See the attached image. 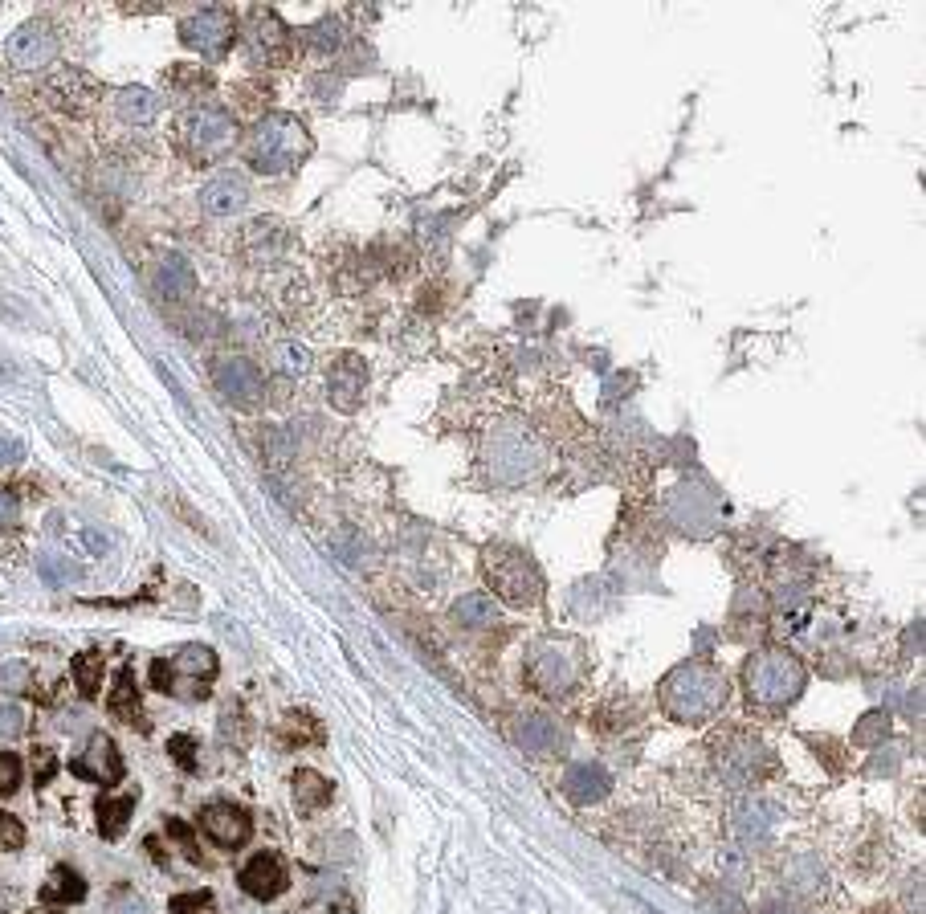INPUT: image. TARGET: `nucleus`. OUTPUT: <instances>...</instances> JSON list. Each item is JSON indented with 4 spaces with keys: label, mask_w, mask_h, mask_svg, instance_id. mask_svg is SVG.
<instances>
[{
    "label": "nucleus",
    "mask_w": 926,
    "mask_h": 914,
    "mask_svg": "<svg viewBox=\"0 0 926 914\" xmlns=\"http://www.w3.org/2000/svg\"><path fill=\"white\" fill-rule=\"evenodd\" d=\"M727 698H731L727 674L718 670L714 662H702V657L674 666L670 674L661 678V686H657L661 710L674 723H682V727H698V723L718 719V715H723V706H727Z\"/></svg>",
    "instance_id": "nucleus-1"
},
{
    "label": "nucleus",
    "mask_w": 926,
    "mask_h": 914,
    "mask_svg": "<svg viewBox=\"0 0 926 914\" xmlns=\"http://www.w3.org/2000/svg\"><path fill=\"white\" fill-rule=\"evenodd\" d=\"M245 164L262 176H282L290 168H298L306 156L315 151V139L306 131V123L290 111H270L253 123V131L245 135Z\"/></svg>",
    "instance_id": "nucleus-2"
},
{
    "label": "nucleus",
    "mask_w": 926,
    "mask_h": 914,
    "mask_svg": "<svg viewBox=\"0 0 926 914\" xmlns=\"http://www.w3.org/2000/svg\"><path fill=\"white\" fill-rule=\"evenodd\" d=\"M804 662L788 649H759L743 666L747 706L759 715H784V710L804 694Z\"/></svg>",
    "instance_id": "nucleus-3"
},
{
    "label": "nucleus",
    "mask_w": 926,
    "mask_h": 914,
    "mask_svg": "<svg viewBox=\"0 0 926 914\" xmlns=\"http://www.w3.org/2000/svg\"><path fill=\"white\" fill-rule=\"evenodd\" d=\"M523 674L543 698H572L588 682V653L576 637H543L531 645Z\"/></svg>",
    "instance_id": "nucleus-4"
},
{
    "label": "nucleus",
    "mask_w": 926,
    "mask_h": 914,
    "mask_svg": "<svg viewBox=\"0 0 926 914\" xmlns=\"http://www.w3.org/2000/svg\"><path fill=\"white\" fill-rule=\"evenodd\" d=\"M176 147L188 164H217L237 147V119L221 103H196L176 119Z\"/></svg>",
    "instance_id": "nucleus-5"
},
{
    "label": "nucleus",
    "mask_w": 926,
    "mask_h": 914,
    "mask_svg": "<svg viewBox=\"0 0 926 914\" xmlns=\"http://www.w3.org/2000/svg\"><path fill=\"white\" fill-rule=\"evenodd\" d=\"M217 653L209 645H188L172 657L151 662V686L172 698H209V686L217 678Z\"/></svg>",
    "instance_id": "nucleus-6"
},
{
    "label": "nucleus",
    "mask_w": 926,
    "mask_h": 914,
    "mask_svg": "<svg viewBox=\"0 0 926 914\" xmlns=\"http://www.w3.org/2000/svg\"><path fill=\"white\" fill-rule=\"evenodd\" d=\"M482 572H486V584L494 588V596L506 600L510 608H535L543 600V576H539L535 560H527L523 551L486 547Z\"/></svg>",
    "instance_id": "nucleus-7"
},
{
    "label": "nucleus",
    "mask_w": 926,
    "mask_h": 914,
    "mask_svg": "<svg viewBox=\"0 0 926 914\" xmlns=\"http://www.w3.org/2000/svg\"><path fill=\"white\" fill-rule=\"evenodd\" d=\"M714 772L731 788H755L776 772V755L747 731H727L714 739Z\"/></svg>",
    "instance_id": "nucleus-8"
},
{
    "label": "nucleus",
    "mask_w": 926,
    "mask_h": 914,
    "mask_svg": "<svg viewBox=\"0 0 926 914\" xmlns=\"http://www.w3.org/2000/svg\"><path fill=\"white\" fill-rule=\"evenodd\" d=\"M245 49L257 66H286L294 54V33L274 9H249L245 21Z\"/></svg>",
    "instance_id": "nucleus-9"
},
{
    "label": "nucleus",
    "mask_w": 926,
    "mask_h": 914,
    "mask_svg": "<svg viewBox=\"0 0 926 914\" xmlns=\"http://www.w3.org/2000/svg\"><path fill=\"white\" fill-rule=\"evenodd\" d=\"M233 37H237V17L229 9H200V13L180 21L184 49H192V54H200V58H213V62L229 54Z\"/></svg>",
    "instance_id": "nucleus-10"
},
{
    "label": "nucleus",
    "mask_w": 926,
    "mask_h": 914,
    "mask_svg": "<svg viewBox=\"0 0 926 914\" xmlns=\"http://www.w3.org/2000/svg\"><path fill=\"white\" fill-rule=\"evenodd\" d=\"M241 253L253 266H282L294 253V229L278 217H257L241 229Z\"/></svg>",
    "instance_id": "nucleus-11"
},
{
    "label": "nucleus",
    "mask_w": 926,
    "mask_h": 914,
    "mask_svg": "<svg viewBox=\"0 0 926 914\" xmlns=\"http://www.w3.org/2000/svg\"><path fill=\"white\" fill-rule=\"evenodd\" d=\"M213 384L229 404H237V409H257V404H262V392H266L262 368H257L253 360H245V355H225V360H217L213 364Z\"/></svg>",
    "instance_id": "nucleus-12"
},
{
    "label": "nucleus",
    "mask_w": 926,
    "mask_h": 914,
    "mask_svg": "<svg viewBox=\"0 0 926 914\" xmlns=\"http://www.w3.org/2000/svg\"><path fill=\"white\" fill-rule=\"evenodd\" d=\"M58 54H62V37L49 21H25L9 37V62L17 70H45L58 62Z\"/></svg>",
    "instance_id": "nucleus-13"
},
{
    "label": "nucleus",
    "mask_w": 926,
    "mask_h": 914,
    "mask_svg": "<svg viewBox=\"0 0 926 914\" xmlns=\"http://www.w3.org/2000/svg\"><path fill=\"white\" fill-rule=\"evenodd\" d=\"M506 462H514V482H523V478L535 470V462H539V445H535L531 429H527V425H519V421H502V429H498V433H494V441H490L494 482H498V474H502V466H506Z\"/></svg>",
    "instance_id": "nucleus-14"
},
{
    "label": "nucleus",
    "mask_w": 926,
    "mask_h": 914,
    "mask_svg": "<svg viewBox=\"0 0 926 914\" xmlns=\"http://www.w3.org/2000/svg\"><path fill=\"white\" fill-rule=\"evenodd\" d=\"M364 392H368V364L359 360V355H335L331 368H327V400L331 409L339 413H355L359 404H364Z\"/></svg>",
    "instance_id": "nucleus-15"
},
{
    "label": "nucleus",
    "mask_w": 926,
    "mask_h": 914,
    "mask_svg": "<svg viewBox=\"0 0 926 914\" xmlns=\"http://www.w3.org/2000/svg\"><path fill=\"white\" fill-rule=\"evenodd\" d=\"M45 98L66 115H86L102 98V86H98L94 74H86L78 66H66V70H58L54 78L45 82Z\"/></svg>",
    "instance_id": "nucleus-16"
},
{
    "label": "nucleus",
    "mask_w": 926,
    "mask_h": 914,
    "mask_svg": "<svg viewBox=\"0 0 926 914\" xmlns=\"http://www.w3.org/2000/svg\"><path fill=\"white\" fill-rule=\"evenodd\" d=\"M200 829L204 837H209L213 845L221 849H241L249 837H253V821H249V812L229 804V800H213V804H204L200 812Z\"/></svg>",
    "instance_id": "nucleus-17"
},
{
    "label": "nucleus",
    "mask_w": 926,
    "mask_h": 914,
    "mask_svg": "<svg viewBox=\"0 0 926 914\" xmlns=\"http://www.w3.org/2000/svg\"><path fill=\"white\" fill-rule=\"evenodd\" d=\"M70 772L82 776V780H94V784H102V788L119 784V780H123V755H119L115 739L102 735V731H94V735L86 739V751L70 764Z\"/></svg>",
    "instance_id": "nucleus-18"
},
{
    "label": "nucleus",
    "mask_w": 926,
    "mask_h": 914,
    "mask_svg": "<svg viewBox=\"0 0 926 914\" xmlns=\"http://www.w3.org/2000/svg\"><path fill=\"white\" fill-rule=\"evenodd\" d=\"M286 882H290L286 861H282L274 849L253 853V857L245 861V870H241V890H245L249 898H257V902L278 898V894L286 890Z\"/></svg>",
    "instance_id": "nucleus-19"
},
{
    "label": "nucleus",
    "mask_w": 926,
    "mask_h": 914,
    "mask_svg": "<svg viewBox=\"0 0 926 914\" xmlns=\"http://www.w3.org/2000/svg\"><path fill=\"white\" fill-rule=\"evenodd\" d=\"M249 205V184L237 172H221L200 188V209L209 217H237Z\"/></svg>",
    "instance_id": "nucleus-20"
},
{
    "label": "nucleus",
    "mask_w": 926,
    "mask_h": 914,
    "mask_svg": "<svg viewBox=\"0 0 926 914\" xmlns=\"http://www.w3.org/2000/svg\"><path fill=\"white\" fill-rule=\"evenodd\" d=\"M608 788H612V780L596 764H572L568 776H563V796H568L572 804H596V800L608 796Z\"/></svg>",
    "instance_id": "nucleus-21"
},
{
    "label": "nucleus",
    "mask_w": 926,
    "mask_h": 914,
    "mask_svg": "<svg viewBox=\"0 0 926 914\" xmlns=\"http://www.w3.org/2000/svg\"><path fill=\"white\" fill-rule=\"evenodd\" d=\"M107 710H111L119 723H127V727H143V702H139V686H135V670L131 666L119 670L115 690L107 698Z\"/></svg>",
    "instance_id": "nucleus-22"
},
{
    "label": "nucleus",
    "mask_w": 926,
    "mask_h": 914,
    "mask_svg": "<svg viewBox=\"0 0 926 914\" xmlns=\"http://www.w3.org/2000/svg\"><path fill=\"white\" fill-rule=\"evenodd\" d=\"M115 111H119L123 123L147 127V123L160 119V98L151 94V90H143V86H123V90L115 94Z\"/></svg>",
    "instance_id": "nucleus-23"
},
{
    "label": "nucleus",
    "mask_w": 926,
    "mask_h": 914,
    "mask_svg": "<svg viewBox=\"0 0 926 914\" xmlns=\"http://www.w3.org/2000/svg\"><path fill=\"white\" fill-rule=\"evenodd\" d=\"M290 784H294V808L302 812V817H311V812H319V808L331 804V780H323V776L311 772V768L294 772Z\"/></svg>",
    "instance_id": "nucleus-24"
},
{
    "label": "nucleus",
    "mask_w": 926,
    "mask_h": 914,
    "mask_svg": "<svg viewBox=\"0 0 926 914\" xmlns=\"http://www.w3.org/2000/svg\"><path fill=\"white\" fill-rule=\"evenodd\" d=\"M156 286L168 294V298H192L196 294V270L180 258V253H168L156 270Z\"/></svg>",
    "instance_id": "nucleus-25"
},
{
    "label": "nucleus",
    "mask_w": 926,
    "mask_h": 914,
    "mask_svg": "<svg viewBox=\"0 0 926 914\" xmlns=\"http://www.w3.org/2000/svg\"><path fill=\"white\" fill-rule=\"evenodd\" d=\"M453 621L461 629H486V625L498 621V604H494L490 592H470V596H461L453 604Z\"/></svg>",
    "instance_id": "nucleus-26"
},
{
    "label": "nucleus",
    "mask_w": 926,
    "mask_h": 914,
    "mask_svg": "<svg viewBox=\"0 0 926 914\" xmlns=\"http://www.w3.org/2000/svg\"><path fill=\"white\" fill-rule=\"evenodd\" d=\"M82 898H86V882L70 866H58L54 874H49V882L41 886V902H54V906H70V902H82Z\"/></svg>",
    "instance_id": "nucleus-27"
},
{
    "label": "nucleus",
    "mask_w": 926,
    "mask_h": 914,
    "mask_svg": "<svg viewBox=\"0 0 926 914\" xmlns=\"http://www.w3.org/2000/svg\"><path fill=\"white\" fill-rule=\"evenodd\" d=\"M131 812H135V796H119V800H107V796H102V800H98V833L107 837V841H119V837L127 833Z\"/></svg>",
    "instance_id": "nucleus-28"
},
{
    "label": "nucleus",
    "mask_w": 926,
    "mask_h": 914,
    "mask_svg": "<svg viewBox=\"0 0 926 914\" xmlns=\"http://www.w3.org/2000/svg\"><path fill=\"white\" fill-rule=\"evenodd\" d=\"M74 686H78V694L82 698H94L98 690H102V674H107V662H102V653L98 649H86V653H78L74 657Z\"/></svg>",
    "instance_id": "nucleus-29"
},
{
    "label": "nucleus",
    "mask_w": 926,
    "mask_h": 914,
    "mask_svg": "<svg viewBox=\"0 0 926 914\" xmlns=\"http://www.w3.org/2000/svg\"><path fill=\"white\" fill-rule=\"evenodd\" d=\"M282 743L286 747H302V743H323V727L315 715H302V710H290L282 719Z\"/></svg>",
    "instance_id": "nucleus-30"
},
{
    "label": "nucleus",
    "mask_w": 926,
    "mask_h": 914,
    "mask_svg": "<svg viewBox=\"0 0 926 914\" xmlns=\"http://www.w3.org/2000/svg\"><path fill=\"white\" fill-rule=\"evenodd\" d=\"M306 41H311V49H319V54H331V49H339V41H343V25L335 17H327L315 29H306Z\"/></svg>",
    "instance_id": "nucleus-31"
},
{
    "label": "nucleus",
    "mask_w": 926,
    "mask_h": 914,
    "mask_svg": "<svg viewBox=\"0 0 926 914\" xmlns=\"http://www.w3.org/2000/svg\"><path fill=\"white\" fill-rule=\"evenodd\" d=\"M274 355H278V368L290 372V376L311 372V351L298 347V343H282V347H274Z\"/></svg>",
    "instance_id": "nucleus-32"
},
{
    "label": "nucleus",
    "mask_w": 926,
    "mask_h": 914,
    "mask_svg": "<svg viewBox=\"0 0 926 914\" xmlns=\"http://www.w3.org/2000/svg\"><path fill=\"white\" fill-rule=\"evenodd\" d=\"M172 914H217V902L209 890H192L172 898Z\"/></svg>",
    "instance_id": "nucleus-33"
},
{
    "label": "nucleus",
    "mask_w": 926,
    "mask_h": 914,
    "mask_svg": "<svg viewBox=\"0 0 926 914\" xmlns=\"http://www.w3.org/2000/svg\"><path fill=\"white\" fill-rule=\"evenodd\" d=\"M523 743H527V751H555V727L547 723V719H531L527 723V731H523Z\"/></svg>",
    "instance_id": "nucleus-34"
},
{
    "label": "nucleus",
    "mask_w": 926,
    "mask_h": 914,
    "mask_svg": "<svg viewBox=\"0 0 926 914\" xmlns=\"http://www.w3.org/2000/svg\"><path fill=\"white\" fill-rule=\"evenodd\" d=\"M33 686V670L25 662H5V670H0V690H9V694H21Z\"/></svg>",
    "instance_id": "nucleus-35"
},
{
    "label": "nucleus",
    "mask_w": 926,
    "mask_h": 914,
    "mask_svg": "<svg viewBox=\"0 0 926 914\" xmlns=\"http://www.w3.org/2000/svg\"><path fill=\"white\" fill-rule=\"evenodd\" d=\"M21 788V759L13 751H0V796Z\"/></svg>",
    "instance_id": "nucleus-36"
},
{
    "label": "nucleus",
    "mask_w": 926,
    "mask_h": 914,
    "mask_svg": "<svg viewBox=\"0 0 926 914\" xmlns=\"http://www.w3.org/2000/svg\"><path fill=\"white\" fill-rule=\"evenodd\" d=\"M168 751H172V759H176L184 772H196V739H192V735H172V739H168Z\"/></svg>",
    "instance_id": "nucleus-37"
},
{
    "label": "nucleus",
    "mask_w": 926,
    "mask_h": 914,
    "mask_svg": "<svg viewBox=\"0 0 926 914\" xmlns=\"http://www.w3.org/2000/svg\"><path fill=\"white\" fill-rule=\"evenodd\" d=\"M25 845V825L13 812H0V849H21Z\"/></svg>",
    "instance_id": "nucleus-38"
},
{
    "label": "nucleus",
    "mask_w": 926,
    "mask_h": 914,
    "mask_svg": "<svg viewBox=\"0 0 926 914\" xmlns=\"http://www.w3.org/2000/svg\"><path fill=\"white\" fill-rule=\"evenodd\" d=\"M54 772H58V759H54V751L37 747V755H33V776H37V784H49V780H54Z\"/></svg>",
    "instance_id": "nucleus-39"
},
{
    "label": "nucleus",
    "mask_w": 926,
    "mask_h": 914,
    "mask_svg": "<svg viewBox=\"0 0 926 914\" xmlns=\"http://www.w3.org/2000/svg\"><path fill=\"white\" fill-rule=\"evenodd\" d=\"M168 837H176V841H180V849H184V853H188L192 861L200 857V853H196V837H192V829H188L184 821H176V817H168Z\"/></svg>",
    "instance_id": "nucleus-40"
},
{
    "label": "nucleus",
    "mask_w": 926,
    "mask_h": 914,
    "mask_svg": "<svg viewBox=\"0 0 926 914\" xmlns=\"http://www.w3.org/2000/svg\"><path fill=\"white\" fill-rule=\"evenodd\" d=\"M882 727L890 731V723H886L882 715H869V723H865V727H861V731L853 735V743H873V739H878V735H882Z\"/></svg>",
    "instance_id": "nucleus-41"
},
{
    "label": "nucleus",
    "mask_w": 926,
    "mask_h": 914,
    "mask_svg": "<svg viewBox=\"0 0 926 914\" xmlns=\"http://www.w3.org/2000/svg\"><path fill=\"white\" fill-rule=\"evenodd\" d=\"M17 519V494L9 486H0V523H13Z\"/></svg>",
    "instance_id": "nucleus-42"
},
{
    "label": "nucleus",
    "mask_w": 926,
    "mask_h": 914,
    "mask_svg": "<svg viewBox=\"0 0 926 914\" xmlns=\"http://www.w3.org/2000/svg\"><path fill=\"white\" fill-rule=\"evenodd\" d=\"M0 731H5V735H17V731H21V710H17V706H5V710H0Z\"/></svg>",
    "instance_id": "nucleus-43"
},
{
    "label": "nucleus",
    "mask_w": 926,
    "mask_h": 914,
    "mask_svg": "<svg viewBox=\"0 0 926 914\" xmlns=\"http://www.w3.org/2000/svg\"><path fill=\"white\" fill-rule=\"evenodd\" d=\"M906 902H910V914H922V874H914V878H910V886H906Z\"/></svg>",
    "instance_id": "nucleus-44"
},
{
    "label": "nucleus",
    "mask_w": 926,
    "mask_h": 914,
    "mask_svg": "<svg viewBox=\"0 0 926 914\" xmlns=\"http://www.w3.org/2000/svg\"><path fill=\"white\" fill-rule=\"evenodd\" d=\"M17 457H21V445H17V441H5V437H0V466H13Z\"/></svg>",
    "instance_id": "nucleus-45"
}]
</instances>
